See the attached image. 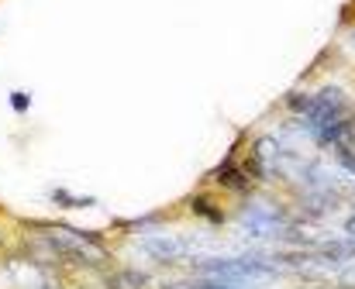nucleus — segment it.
Segmentation results:
<instances>
[{"label": "nucleus", "mask_w": 355, "mask_h": 289, "mask_svg": "<svg viewBox=\"0 0 355 289\" xmlns=\"http://www.w3.org/2000/svg\"><path fill=\"white\" fill-rule=\"evenodd\" d=\"M349 234H352V238H355V217H352V221H349Z\"/></svg>", "instance_id": "7ed1b4c3"}, {"label": "nucleus", "mask_w": 355, "mask_h": 289, "mask_svg": "<svg viewBox=\"0 0 355 289\" xmlns=\"http://www.w3.org/2000/svg\"><path fill=\"white\" fill-rule=\"evenodd\" d=\"M52 200H59L62 207H90V203H94V200H87V196H66V189H55Z\"/></svg>", "instance_id": "f257e3e1"}, {"label": "nucleus", "mask_w": 355, "mask_h": 289, "mask_svg": "<svg viewBox=\"0 0 355 289\" xmlns=\"http://www.w3.org/2000/svg\"><path fill=\"white\" fill-rule=\"evenodd\" d=\"M10 107H14L17 114H24V111L31 107V97H24V93H10Z\"/></svg>", "instance_id": "f03ea898"}, {"label": "nucleus", "mask_w": 355, "mask_h": 289, "mask_svg": "<svg viewBox=\"0 0 355 289\" xmlns=\"http://www.w3.org/2000/svg\"><path fill=\"white\" fill-rule=\"evenodd\" d=\"M349 41H352V45H355V28H352V35H349Z\"/></svg>", "instance_id": "20e7f679"}]
</instances>
